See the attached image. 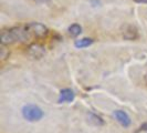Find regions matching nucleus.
I'll list each match as a JSON object with an SVG mask.
<instances>
[{
	"label": "nucleus",
	"mask_w": 147,
	"mask_h": 133,
	"mask_svg": "<svg viewBox=\"0 0 147 133\" xmlns=\"http://www.w3.org/2000/svg\"><path fill=\"white\" fill-rule=\"evenodd\" d=\"M138 131H147V122L140 126V130H138Z\"/></svg>",
	"instance_id": "10"
},
{
	"label": "nucleus",
	"mask_w": 147,
	"mask_h": 133,
	"mask_svg": "<svg viewBox=\"0 0 147 133\" xmlns=\"http://www.w3.org/2000/svg\"><path fill=\"white\" fill-rule=\"evenodd\" d=\"M114 117L115 119L118 121L119 124L124 126V128H127V126H131V118L128 117V114L122 110H116L114 111Z\"/></svg>",
	"instance_id": "6"
},
{
	"label": "nucleus",
	"mask_w": 147,
	"mask_h": 133,
	"mask_svg": "<svg viewBox=\"0 0 147 133\" xmlns=\"http://www.w3.org/2000/svg\"><path fill=\"white\" fill-rule=\"evenodd\" d=\"M22 115L26 120H28L30 122H36V121H39L43 118V111L37 105L28 104V105L23 107Z\"/></svg>",
	"instance_id": "2"
},
{
	"label": "nucleus",
	"mask_w": 147,
	"mask_h": 133,
	"mask_svg": "<svg viewBox=\"0 0 147 133\" xmlns=\"http://www.w3.org/2000/svg\"><path fill=\"white\" fill-rule=\"evenodd\" d=\"M82 32V28L80 24H78V23H74L72 26H70L69 27V35L71 36V37H78V36H80Z\"/></svg>",
	"instance_id": "9"
},
{
	"label": "nucleus",
	"mask_w": 147,
	"mask_h": 133,
	"mask_svg": "<svg viewBox=\"0 0 147 133\" xmlns=\"http://www.w3.org/2000/svg\"><path fill=\"white\" fill-rule=\"evenodd\" d=\"M26 29L29 31L30 35H33L36 37H44L48 35V28L42 24V23H39V22H31L29 24H27Z\"/></svg>",
	"instance_id": "3"
},
{
	"label": "nucleus",
	"mask_w": 147,
	"mask_h": 133,
	"mask_svg": "<svg viewBox=\"0 0 147 133\" xmlns=\"http://www.w3.org/2000/svg\"><path fill=\"white\" fill-rule=\"evenodd\" d=\"M134 1L138 3H147V0H134Z\"/></svg>",
	"instance_id": "12"
},
{
	"label": "nucleus",
	"mask_w": 147,
	"mask_h": 133,
	"mask_svg": "<svg viewBox=\"0 0 147 133\" xmlns=\"http://www.w3.org/2000/svg\"><path fill=\"white\" fill-rule=\"evenodd\" d=\"M93 42H94V40L91 39V38H83V39H80V40H75L74 45L76 48H79V49H82V48H86L88 45H91Z\"/></svg>",
	"instance_id": "8"
},
{
	"label": "nucleus",
	"mask_w": 147,
	"mask_h": 133,
	"mask_svg": "<svg viewBox=\"0 0 147 133\" xmlns=\"http://www.w3.org/2000/svg\"><path fill=\"white\" fill-rule=\"evenodd\" d=\"M32 1H34V2H37V3H47V2H49L50 0H32Z\"/></svg>",
	"instance_id": "11"
},
{
	"label": "nucleus",
	"mask_w": 147,
	"mask_h": 133,
	"mask_svg": "<svg viewBox=\"0 0 147 133\" xmlns=\"http://www.w3.org/2000/svg\"><path fill=\"white\" fill-rule=\"evenodd\" d=\"M44 53H45V49H44L43 45H41V44L33 43L28 48V54L31 56L32 58L40 59V58L43 57Z\"/></svg>",
	"instance_id": "4"
},
{
	"label": "nucleus",
	"mask_w": 147,
	"mask_h": 133,
	"mask_svg": "<svg viewBox=\"0 0 147 133\" xmlns=\"http://www.w3.org/2000/svg\"><path fill=\"white\" fill-rule=\"evenodd\" d=\"M123 38L126 40H135L138 38V31L136 29L135 26L133 24H125L123 28Z\"/></svg>",
	"instance_id": "5"
},
{
	"label": "nucleus",
	"mask_w": 147,
	"mask_h": 133,
	"mask_svg": "<svg viewBox=\"0 0 147 133\" xmlns=\"http://www.w3.org/2000/svg\"><path fill=\"white\" fill-rule=\"evenodd\" d=\"M30 38V33L27 29L22 28H12L9 30H3L1 32V43L2 45L15 43L17 41H26Z\"/></svg>",
	"instance_id": "1"
},
{
	"label": "nucleus",
	"mask_w": 147,
	"mask_h": 133,
	"mask_svg": "<svg viewBox=\"0 0 147 133\" xmlns=\"http://www.w3.org/2000/svg\"><path fill=\"white\" fill-rule=\"evenodd\" d=\"M75 98V93L71 89H63L61 90L59 96V103H69L72 102Z\"/></svg>",
	"instance_id": "7"
}]
</instances>
